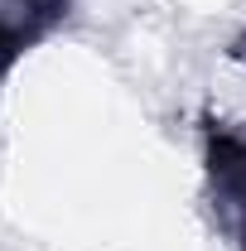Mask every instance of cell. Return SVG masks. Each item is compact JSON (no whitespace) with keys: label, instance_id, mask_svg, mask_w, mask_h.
I'll return each mask as SVG.
<instances>
[{"label":"cell","instance_id":"obj_1","mask_svg":"<svg viewBox=\"0 0 246 251\" xmlns=\"http://www.w3.org/2000/svg\"><path fill=\"white\" fill-rule=\"evenodd\" d=\"M68 5L73 0H0V73H10L20 53H29L68 15Z\"/></svg>","mask_w":246,"mask_h":251},{"label":"cell","instance_id":"obj_2","mask_svg":"<svg viewBox=\"0 0 246 251\" xmlns=\"http://www.w3.org/2000/svg\"><path fill=\"white\" fill-rule=\"evenodd\" d=\"M208 174H213L217 203H227L246 251V135H227V130L208 135Z\"/></svg>","mask_w":246,"mask_h":251}]
</instances>
